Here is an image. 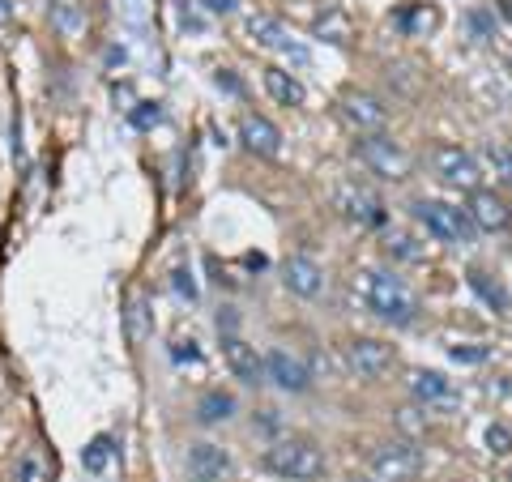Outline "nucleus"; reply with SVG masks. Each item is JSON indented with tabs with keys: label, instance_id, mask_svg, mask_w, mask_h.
Wrapping results in <instances>:
<instances>
[{
	"label": "nucleus",
	"instance_id": "nucleus-1",
	"mask_svg": "<svg viewBox=\"0 0 512 482\" xmlns=\"http://www.w3.org/2000/svg\"><path fill=\"white\" fill-rule=\"evenodd\" d=\"M359 295L363 303L372 308L380 320H389V325H414V316H419V299H414V291L393 278L389 269H363L359 273Z\"/></svg>",
	"mask_w": 512,
	"mask_h": 482
},
{
	"label": "nucleus",
	"instance_id": "nucleus-2",
	"mask_svg": "<svg viewBox=\"0 0 512 482\" xmlns=\"http://www.w3.org/2000/svg\"><path fill=\"white\" fill-rule=\"evenodd\" d=\"M265 470L286 478V482H312V478L325 474V453H320L312 440L291 436V440H278L265 453Z\"/></svg>",
	"mask_w": 512,
	"mask_h": 482
},
{
	"label": "nucleus",
	"instance_id": "nucleus-3",
	"mask_svg": "<svg viewBox=\"0 0 512 482\" xmlns=\"http://www.w3.org/2000/svg\"><path fill=\"white\" fill-rule=\"evenodd\" d=\"M359 163L367 171L384 175V180H406L410 175V154L402 150V141L384 137V133H372V137H359Z\"/></svg>",
	"mask_w": 512,
	"mask_h": 482
},
{
	"label": "nucleus",
	"instance_id": "nucleus-4",
	"mask_svg": "<svg viewBox=\"0 0 512 482\" xmlns=\"http://www.w3.org/2000/svg\"><path fill=\"white\" fill-rule=\"evenodd\" d=\"M414 218L427 227V235H436L440 244H470V214L453 210L444 201H414Z\"/></svg>",
	"mask_w": 512,
	"mask_h": 482
},
{
	"label": "nucleus",
	"instance_id": "nucleus-5",
	"mask_svg": "<svg viewBox=\"0 0 512 482\" xmlns=\"http://www.w3.org/2000/svg\"><path fill=\"white\" fill-rule=\"evenodd\" d=\"M372 474L380 482H414L423 474V453L410 440H389L372 448Z\"/></svg>",
	"mask_w": 512,
	"mask_h": 482
},
{
	"label": "nucleus",
	"instance_id": "nucleus-6",
	"mask_svg": "<svg viewBox=\"0 0 512 482\" xmlns=\"http://www.w3.org/2000/svg\"><path fill=\"white\" fill-rule=\"evenodd\" d=\"M431 167H436V175L448 188L478 192V184H483V167H478V158L470 150H461V146H436L431 150Z\"/></svg>",
	"mask_w": 512,
	"mask_h": 482
},
{
	"label": "nucleus",
	"instance_id": "nucleus-7",
	"mask_svg": "<svg viewBox=\"0 0 512 482\" xmlns=\"http://www.w3.org/2000/svg\"><path fill=\"white\" fill-rule=\"evenodd\" d=\"M338 111H342V120L355 128L359 137L384 133V124H389V107H384L376 94H367V90H346L338 99Z\"/></svg>",
	"mask_w": 512,
	"mask_h": 482
},
{
	"label": "nucleus",
	"instance_id": "nucleus-8",
	"mask_svg": "<svg viewBox=\"0 0 512 482\" xmlns=\"http://www.w3.org/2000/svg\"><path fill=\"white\" fill-rule=\"evenodd\" d=\"M239 141H244L252 154H261V158H278L282 154V128L269 116H256V111H244V116H239Z\"/></svg>",
	"mask_w": 512,
	"mask_h": 482
},
{
	"label": "nucleus",
	"instance_id": "nucleus-9",
	"mask_svg": "<svg viewBox=\"0 0 512 482\" xmlns=\"http://www.w3.org/2000/svg\"><path fill=\"white\" fill-rule=\"evenodd\" d=\"M346 363H350V372H359V376H384L393 363V346L380 342V337H355V342L346 346Z\"/></svg>",
	"mask_w": 512,
	"mask_h": 482
},
{
	"label": "nucleus",
	"instance_id": "nucleus-10",
	"mask_svg": "<svg viewBox=\"0 0 512 482\" xmlns=\"http://www.w3.org/2000/svg\"><path fill=\"white\" fill-rule=\"evenodd\" d=\"M338 210L350 218V222H359V227H380L384 222V205L372 188H359V184H342L338 188Z\"/></svg>",
	"mask_w": 512,
	"mask_h": 482
},
{
	"label": "nucleus",
	"instance_id": "nucleus-11",
	"mask_svg": "<svg viewBox=\"0 0 512 482\" xmlns=\"http://www.w3.org/2000/svg\"><path fill=\"white\" fill-rule=\"evenodd\" d=\"M282 282L286 291L299 295V299H316L325 291V269H320L312 256H291V261L282 265Z\"/></svg>",
	"mask_w": 512,
	"mask_h": 482
},
{
	"label": "nucleus",
	"instance_id": "nucleus-12",
	"mask_svg": "<svg viewBox=\"0 0 512 482\" xmlns=\"http://www.w3.org/2000/svg\"><path fill=\"white\" fill-rule=\"evenodd\" d=\"M222 355H227V367L235 380H244V384L265 380V359L256 355V346H248L244 337H222Z\"/></svg>",
	"mask_w": 512,
	"mask_h": 482
},
{
	"label": "nucleus",
	"instance_id": "nucleus-13",
	"mask_svg": "<svg viewBox=\"0 0 512 482\" xmlns=\"http://www.w3.org/2000/svg\"><path fill=\"white\" fill-rule=\"evenodd\" d=\"M265 380H274L278 389L286 393H303L308 389V367H303L295 355H286V350H269V359H265Z\"/></svg>",
	"mask_w": 512,
	"mask_h": 482
},
{
	"label": "nucleus",
	"instance_id": "nucleus-14",
	"mask_svg": "<svg viewBox=\"0 0 512 482\" xmlns=\"http://www.w3.org/2000/svg\"><path fill=\"white\" fill-rule=\"evenodd\" d=\"M466 214H470V222L478 231H504L508 227V205H504V197H495V192H487V188H478V192H470V205H466Z\"/></svg>",
	"mask_w": 512,
	"mask_h": 482
},
{
	"label": "nucleus",
	"instance_id": "nucleus-15",
	"mask_svg": "<svg viewBox=\"0 0 512 482\" xmlns=\"http://www.w3.org/2000/svg\"><path fill=\"white\" fill-rule=\"evenodd\" d=\"M188 474L197 482H222L231 474V457L218 444H192L188 453Z\"/></svg>",
	"mask_w": 512,
	"mask_h": 482
},
{
	"label": "nucleus",
	"instance_id": "nucleus-16",
	"mask_svg": "<svg viewBox=\"0 0 512 482\" xmlns=\"http://www.w3.org/2000/svg\"><path fill=\"white\" fill-rule=\"evenodd\" d=\"M261 86H265V94L274 99L278 107H303V99H308V90H303V82L295 73H286V69H278V64H269V69L261 73Z\"/></svg>",
	"mask_w": 512,
	"mask_h": 482
},
{
	"label": "nucleus",
	"instance_id": "nucleus-17",
	"mask_svg": "<svg viewBox=\"0 0 512 482\" xmlns=\"http://www.w3.org/2000/svg\"><path fill=\"white\" fill-rule=\"evenodd\" d=\"M410 393L423 401V406H453V380H444L440 372H427V367H414L410 372Z\"/></svg>",
	"mask_w": 512,
	"mask_h": 482
},
{
	"label": "nucleus",
	"instance_id": "nucleus-18",
	"mask_svg": "<svg viewBox=\"0 0 512 482\" xmlns=\"http://www.w3.org/2000/svg\"><path fill=\"white\" fill-rule=\"evenodd\" d=\"M248 35L261 43V47H274V52H286V56H295V60H308V52L286 35V26L282 22H274V18H252L248 22Z\"/></svg>",
	"mask_w": 512,
	"mask_h": 482
},
{
	"label": "nucleus",
	"instance_id": "nucleus-19",
	"mask_svg": "<svg viewBox=\"0 0 512 482\" xmlns=\"http://www.w3.org/2000/svg\"><path fill=\"white\" fill-rule=\"evenodd\" d=\"M13 482H52V461L39 444H30L26 453L13 461Z\"/></svg>",
	"mask_w": 512,
	"mask_h": 482
},
{
	"label": "nucleus",
	"instance_id": "nucleus-20",
	"mask_svg": "<svg viewBox=\"0 0 512 482\" xmlns=\"http://www.w3.org/2000/svg\"><path fill=\"white\" fill-rule=\"evenodd\" d=\"M397 26H402L406 35H431V30L440 26V13L431 5H406V9H397Z\"/></svg>",
	"mask_w": 512,
	"mask_h": 482
},
{
	"label": "nucleus",
	"instance_id": "nucleus-21",
	"mask_svg": "<svg viewBox=\"0 0 512 482\" xmlns=\"http://www.w3.org/2000/svg\"><path fill=\"white\" fill-rule=\"evenodd\" d=\"M231 410H235V397L214 389V393H205V397L197 401V423H205V427H210V423H227Z\"/></svg>",
	"mask_w": 512,
	"mask_h": 482
},
{
	"label": "nucleus",
	"instance_id": "nucleus-22",
	"mask_svg": "<svg viewBox=\"0 0 512 482\" xmlns=\"http://www.w3.org/2000/svg\"><path fill=\"white\" fill-rule=\"evenodd\" d=\"M111 436H94L90 444H86V453H82V465H86V474H103L107 465H111Z\"/></svg>",
	"mask_w": 512,
	"mask_h": 482
},
{
	"label": "nucleus",
	"instance_id": "nucleus-23",
	"mask_svg": "<svg viewBox=\"0 0 512 482\" xmlns=\"http://www.w3.org/2000/svg\"><path fill=\"white\" fill-rule=\"evenodd\" d=\"M470 286H474V291H478V295H483V299L491 303L495 312H504V308H508V295H504V286H500V282H491L483 269H470Z\"/></svg>",
	"mask_w": 512,
	"mask_h": 482
},
{
	"label": "nucleus",
	"instance_id": "nucleus-24",
	"mask_svg": "<svg viewBox=\"0 0 512 482\" xmlns=\"http://www.w3.org/2000/svg\"><path fill=\"white\" fill-rule=\"evenodd\" d=\"M128 342H133V346L146 342V299H141V295L128 299Z\"/></svg>",
	"mask_w": 512,
	"mask_h": 482
},
{
	"label": "nucleus",
	"instance_id": "nucleus-25",
	"mask_svg": "<svg viewBox=\"0 0 512 482\" xmlns=\"http://www.w3.org/2000/svg\"><path fill=\"white\" fill-rule=\"evenodd\" d=\"M316 35H325L329 43H350V22L342 13H325V18H316Z\"/></svg>",
	"mask_w": 512,
	"mask_h": 482
},
{
	"label": "nucleus",
	"instance_id": "nucleus-26",
	"mask_svg": "<svg viewBox=\"0 0 512 482\" xmlns=\"http://www.w3.org/2000/svg\"><path fill=\"white\" fill-rule=\"evenodd\" d=\"M487 448L491 453H512V431L504 427V423H495V427H487Z\"/></svg>",
	"mask_w": 512,
	"mask_h": 482
},
{
	"label": "nucleus",
	"instance_id": "nucleus-27",
	"mask_svg": "<svg viewBox=\"0 0 512 482\" xmlns=\"http://www.w3.org/2000/svg\"><path fill=\"white\" fill-rule=\"evenodd\" d=\"M389 248H393L397 256H406V261H419V256H423L419 248H414V239H410V235H393V239H389Z\"/></svg>",
	"mask_w": 512,
	"mask_h": 482
},
{
	"label": "nucleus",
	"instance_id": "nucleus-28",
	"mask_svg": "<svg viewBox=\"0 0 512 482\" xmlns=\"http://www.w3.org/2000/svg\"><path fill=\"white\" fill-rule=\"evenodd\" d=\"M158 120H163V111L150 107V103H141V111H133V124H137V128H150V124H158Z\"/></svg>",
	"mask_w": 512,
	"mask_h": 482
},
{
	"label": "nucleus",
	"instance_id": "nucleus-29",
	"mask_svg": "<svg viewBox=\"0 0 512 482\" xmlns=\"http://www.w3.org/2000/svg\"><path fill=\"white\" fill-rule=\"evenodd\" d=\"M453 359H457V363H478V359H487V350H461V346H457Z\"/></svg>",
	"mask_w": 512,
	"mask_h": 482
},
{
	"label": "nucleus",
	"instance_id": "nucleus-30",
	"mask_svg": "<svg viewBox=\"0 0 512 482\" xmlns=\"http://www.w3.org/2000/svg\"><path fill=\"white\" fill-rule=\"evenodd\" d=\"M205 5H210V13H222V18H227V13L235 9V0H205Z\"/></svg>",
	"mask_w": 512,
	"mask_h": 482
},
{
	"label": "nucleus",
	"instance_id": "nucleus-31",
	"mask_svg": "<svg viewBox=\"0 0 512 482\" xmlns=\"http://www.w3.org/2000/svg\"><path fill=\"white\" fill-rule=\"evenodd\" d=\"M13 22V0H0V26Z\"/></svg>",
	"mask_w": 512,
	"mask_h": 482
},
{
	"label": "nucleus",
	"instance_id": "nucleus-32",
	"mask_svg": "<svg viewBox=\"0 0 512 482\" xmlns=\"http://www.w3.org/2000/svg\"><path fill=\"white\" fill-rule=\"evenodd\" d=\"M175 286H180V291H188V299H192V282H188V273H184V269L175 273Z\"/></svg>",
	"mask_w": 512,
	"mask_h": 482
},
{
	"label": "nucleus",
	"instance_id": "nucleus-33",
	"mask_svg": "<svg viewBox=\"0 0 512 482\" xmlns=\"http://www.w3.org/2000/svg\"><path fill=\"white\" fill-rule=\"evenodd\" d=\"M350 482H380L376 474H359V478H350Z\"/></svg>",
	"mask_w": 512,
	"mask_h": 482
},
{
	"label": "nucleus",
	"instance_id": "nucleus-34",
	"mask_svg": "<svg viewBox=\"0 0 512 482\" xmlns=\"http://www.w3.org/2000/svg\"><path fill=\"white\" fill-rule=\"evenodd\" d=\"M504 482H512V470H508V474H504Z\"/></svg>",
	"mask_w": 512,
	"mask_h": 482
}]
</instances>
